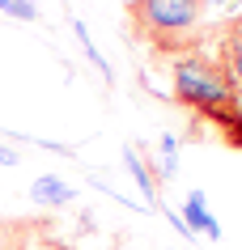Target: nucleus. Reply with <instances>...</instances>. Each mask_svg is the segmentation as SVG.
Wrapping results in <instances>:
<instances>
[{"label": "nucleus", "mask_w": 242, "mask_h": 250, "mask_svg": "<svg viewBox=\"0 0 242 250\" xmlns=\"http://www.w3.org/2000/svg\"><path fill=\"white\" fill-rule=\"evenodd\" d=\"M175 81V102L187 106L196 119L213 123V132L225 140L229 148H242V93L221 68V60L208 51L183 55L170 68Z\"/></svg>", "instance_id": "1"}, {"label": "nucleus", "mask_w": 242, "mask_h": 250, "mask_svg": "<svg viewBox=\"0 0 242 250\" xmlns=\"http://www.w3.org/2000/svg\"><path fill=\"white\" fill-rule=\"evenodd\" d=\"M128 30L153 55H196L208 47V0H128Z\"/></svg>", "instance_id": "2"}, {"label": "nucleus", "mask_w": 242, "mask_h": 250, "mask_svg": "<svg viewBox=\"0 0 242 250\" xmlns=\"http://www.w3.org/2000/svg\"><path fill=\"white\" fill-rule=\"evenodd\" d=\"M208 39L217 42L213 55L221 60V68L229 72V81H234L238 93H242V13H234V17H225L221 26H213Z\"/></svg>", "instance_id": "3"}, {"label": "nucleus", "mask_w": 242, "mask_h": 250, "mask_svg": "<svg viewBox=\"0 0 242 250\" xmlns=\"http://www.w3.org/2000/svg\"><path fill=\"white\" fill-rule=\"evenodd\" d=\"M30 195H34V204H43V208H64V204L77 199V191H72V183H64V178L43 174V178H34Z\"/></svg>", "instance_id": "4"}, {"label": "nucleus", "mask_w": 242, "mask_h": 250, "mask_svg": "<svg viewBox=\"0 0 242 250\" xmlns=\"http://www.w3.org/2000/svg\"><path fill=\"white\" fill-rule=\"evenodd\" d=\"M187 221L200 225V229H208V237H217V221H213V212H204V199L200 195L187 199Z\"/></svg>", "instance_id": "5"}, {"label": "nucleus", "mask_w": 242, "mask_h": 250, "mask_svg": "<svg viewBox=\"0 0 242 250\" xmlns=\"http://www.w3.org/2000/svg\"><path fill=\"white\" fill-rule=\"evenodd\" d=\"M0 9H4L9 17H17V21H34V17H39L34 0H0Z\"/></svg>", "instance_id": "6"}]
</instances>
